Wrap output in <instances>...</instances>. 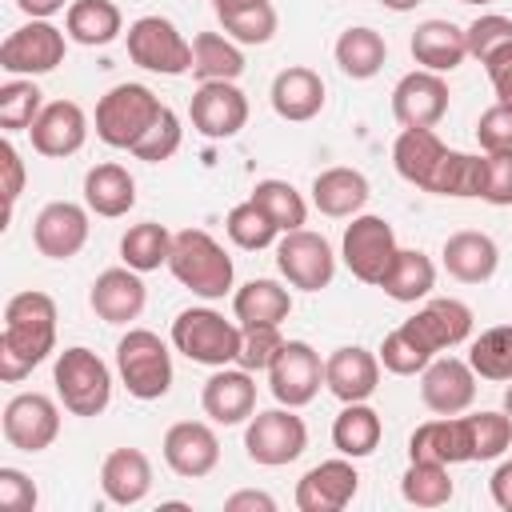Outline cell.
Returning <instances> with one entry per match:
<instances>
[{
  "mask_svg": "<svg viewBox=\"0 0 512 512\" xmlns=\"http://www.w3.org/2000/svg\"><path fill=\"white\" fill-rule=\"evenodd\" d=\"M56 348V300L48 292H16L4 304V332H0V380H24L48 352Z\"/></svg>",
  "mask_w": 512,
  "mask_h": 512,
  "instance_id": "obj_1",
  "label": "cell"
},
{
  "mask_svg": "<svg viewBox=\"0 0 512 512\" xmlns=\"http://www.w3.org/2000/svg\"><path fill=\"white\" fill-rule=\"evenodd\" d=\"M168 272L200 300H220L232 288V256L204 232V228H180L172 232Z\"/></svg>",
  "mask_w": 512,
  "mask_h": 512,
  "instance_id": "obj_2",
  "label": "cell"
},
{
  "mask_svg": "<svg viewBox=\"0 0 512 512\" xmlns=\"http://www.w3.org/2000/svg\"><path fill=\"white\" fill-rule=\"evenodd\" d=\"M240 340H244V328L224 320V312L216 308H184L172 320V348L184 352L192 364L228 368L240 356Z\"/></svg>",
  "mask_w": 512,
  "mask_h": 512,
  "instance_id": "obj_3",
  "label": "cell"
},
{
  "mask_svg": "<svg viewBox=\"0 0 512 512\" xmlns=\"http://www.w3.org/2000/svg\"><path fill=\"white\" fill-rule=\"evenodd\" d=\"M52 384H56V396L60 404L72 412V416H100L112 400V372L108 364L76 344V348H64L56 356V368H52Z\"/></svg>",
  "mask_w": 512,
  "mask_h": 512,
  "instance_id": "obj_4",
  "label": "cell"
},
{
  "mask_svg": "<svg viewBox=\"0 0 512 512\" xmlns=\"http://www.w3.org/2000/svg\"><path fill=\"white\" fill-rule=\"evenodd\" d=\"M164 112L160 96L148 88V84H116L100 96L96 104V136L108 144V148H128L152 128V120Z\"/></svg>",
  "mask_w": 512,
  "mask_h": 512,
  "instance_id": "obj_5",
  "label": "cell"
},
{
  "mask_svg": "<svg viewBox=\"0 0 512 512\" xmlns=\"http://www.w3.org/2000/svg\"><path fill=\"white\" fill-rule=\"evenodd\" d=\"M116 372L136 400H160L172 388V352L148 328H128L116 344Z\"/></svg>",
  "mask_w": 512,
  "mask_h": 512,
  "instance_id": "obj_6",
  "label": "cell"
},
{
  "mask_svg": "<svg viewBox=\"0 0 512 512\" xmlns=\"http://www.w3.org/2000/svg\"><path fill=\"white\" fill-rule=\"evenodd\" d=\"M304 448H308V424L296 416V408L252 412L244 428V452L252 464L280 468V464H292Z\"/></svg>",
  "mask_w": 512,
  "mask_h": 512,
  "instance_id": "obj_7",
  "label": "cell"
},
{
  "mask_svg": "<svg viewBox=\"0 0 512 512\" xmlns=\"http://www.w3.org/2000/svg\"><path fill=\"white\" fill-rule=\"evenodd\" d=\"M128 56L144 72H160V76L192 72V44L164 16H140L128 24Z\"/></svg>",
  "mask_w": 512,
  "mask_h": 512,
  "instance_id": "obj_8",
  "label": "cell"
},
{
  "mask_svg": "<svg viewBox=\"0 0 512 512\" xmlns=\"http://www.w3.org/2000/svg\"><path fill=\"white\" fill-rule=\"evenodd\" d=\"M340 256L348 264V272L364 284H380L392 256H396V232L384 216H352V224L344 228V240H340Z\"/></svg>",
  "mask_w": 512,
  "mask_h": 512,
  "instance_id": "obj_9",
  "label": "cell"
},
{
  "mask_svg": "<svg viewBox=\"0 0 512 512\" xmlns=\"http://www.w3.org/2000/svg\"><path fill=\"white\" fill-rule=\"evenodd\" d=\"M276 268L292 288L320 292L336 276V252L320 232L296 228V232H284V240L276 244Z\"/></svg>",
  "mask_w": 512,
  "mask_h": 512,
  "instance_id": "obj_10",
  "label": "cell"
},
{
  "mask_svg": "<svg viewBox=\"0 0 512 512\" xmlns=\"http://www.w3.org/2000/svg\"><path fill=\"white\" fill-rule=\"evenodd\" d=\"M64 64V32L52 20H28L0 44V68L12 76H44Z\"/></svg>",
  "mask_w": 512,
  "mask_h": 512,
  "instance_id": "obj_11",
  "label": "cell"
},
{
  "mask_svg": "<svg viewBox=\"0 0 512 512\" xmlns=\"http://www.w3.org/2000/svg\"><path fill=\"white\" fill-rule=\"evenodd\" d=\"M324 384V360L308 340H284L280 356L268 368V388L284 408H304Z\"/></svg>",
  "mask_w": 512,
  "mask_h": 512,
  "instance_id": "obj_12",
  "label": "cell"
},
{
  "mask_svg": "<svg viewBox=\"0 0 512 512\" xmlns=\"http://www.w3.org/2000/svg\"><path fill=\"white\" fill-rule=\"evenodd\" d=\"M428 356L444 352V348H456L472 336V308L456 296H432L412 320L400 324Z\"/></svg>",
  "mask_w": 512,
  "mask_h": 512,
  "instance_id": "obj_13",
  "label": "cell"
},
{
  "mask_svg": "<svg viewBox=\"0 0 512 512\" xmlns=\"http://www.w3.org/2000/svg\"><path fill=\"white\" fill-rule=\"evenodd\" d=\"M60 436V408L44 392H20L4 404V440L20 452H44Z\"/></svg>",
  "mask_w": 512,
  "mask_h": 512,
  "instance_id": "obj_14",
  "label": "cell"
},
{
  "mask_svg": "<svg viewBox=\"0 0 512 512\" xmlns=\"http://www.w3.org/2000/svg\"><path fill=\"white\" fill-rule=\"evenodd\" d=\"M448 112V84L440 72L416 68L392 88V116L400 128H436Z\"/></svg>",
  "mask_w": 512,
  "mask_h": 512,
  "instance_id": "obj_15",
  "label": "cell"
},
{
  "mask_svg": "<svg viewBox=\"0 0 512 512\" xmlns=\"http://www.w3.org/2000/svg\"><path fill=\"white\" fill-rule=\"evenodd\" d=\"M248 124V96L236 80H208L192 92V128L208 140H228Z\"/></svg>",
  "mask_w": 512,
  "mask_h": 512,
  "instance_id": "obj_16",
  "label": "cell"
},
{
  "mask_svg": "<svg viewBox=\"0 0 512 512\" xmlns=\"http://www.w3.org/2000/svg\"><path fill=\"white\" fill-rule=\"evenodd\" d=\"M420 400L436 416H460L476 400V372L468 360L456 356H432V364L420 372Z\"/></svg>",
  "mask_w": 512,
  "mask_h": 512,
  "instance_id": "obj_17",
  "label": "cell"
},
{
  "mask_svg": "<svg viewBox=\"0 0 512 512\" xmlns=\"http://www.w3.org/2000/svg\"><path fill=\"white\" fill-rule=\"evenodd\" d=\"M360 488V472L352 468L348 456H336V460H320L312 464L300 484H296V508L300 512H340L352 504Z\"/></svg>",
  "mask_w": 512,
  "mask_h": 512,
  "instance_id": "obj_18",
  "label": "cell"
},
{
  "mask_svg": "<svg viewBox=\"0 0 512 512\" xmlns=\"http://www.w3.org/2000/svg\"><path fill=\"white\" fill-rule=\"evenodd\" d=\"M32 244L48 260H72L88 244V208L72 200H52L32 220Z\"/></svg>",
  "mask_w": 512,
  "mask_h": 512,
  "instance_id": "obj_19",
  "label": "cell"
},
{
  "mask_svg": "<svg viewBox=\"0 0 512 512\" xmlns=\"http://www.w3.org/2000/svg\"><path fill=\"white\" fill-rule=\"evenodd\" d=\"M164 460L176 476L200 480L220 464V440L204 420H176L164 432Z\"/></svg>",
  "mask_w": 512,
  "mask_h": 512,
  "instance_id": "obj_20",
  "label": "cell"
},
{
  "mask_svg": "<svg viewBox=\"0 0 512 512\" xmlns=\"http://www.w3.org/2000/svg\"><path fill=\"white\" fill-rule=\"evenodd\" d=\"M28 136H32V148L40 156L64 160V156H72V152L84 148V140H88V116H84V108L76 100H52V104L40 108L36 124L28 128Z\"/></svg>",
  "mask_w": 512,
  "mask_h": 512,
  "instance_id": "obj_21",
  "label": "cell"
},
{
  "mask_svg": "<svg viewBox=\"0 0 512 512\" xmlns=\"http://www.w3.org/2000/svg\"><path fill=\"white\" fill-rule=\"evenodd\" d=\"M204 416L216 424H244L256 412V380L248 368H216L200 392Z\"/></svg>",
  "mask_w": 512,
  "mask_h": 512,
  "instance_id": "obj_22",
  "label": "cell"
},
{
  "mask_svg": "<svg viewBox=\"0 0 512 512\" xmlns=\"http://www.w3.org/2000/svg\"><path fill=\"white\" fill-rule=\"evenodd\" d=\"M144 280L136 268H104L96 280H92V292H88V304L92 312L104 320V324H128L144 312Z\"/></svg>",
  "mask_w": 512,
  "mask_h": 512,
  "instance_id": "obj_23",
  "label": "cell"
},
{
  "mask_svg": "<svg viewBox=\"0 0 512 512\" xmlns=\"http://www.w3.org/2000/svg\"><path fill=\"white\" fill-rule=\"evenodd\" d=\"M324 384L344 404L368 400L380 384V356L360 348V344H344L324 360Z\"/></svg>",
  "mask_w": 512,
  "mask_h": 512,
  "instance_id": "obj_24",
  "label": "cell"
},
{
  "mask_svg": "<svg viewBox=\"0 0 512 512\" xmlns=\"http://www.w3.org/2000/svg\"><path fill=\"white\" fill-rule=\"evenodd\" d=\"M444 272L460 284H484L496 276L500 268V248L488 232H476V228H464V232H452L444 240Z\"/></svg>",
  "mask_w": 512,
  "mask_h": 512,
  "instance_id": "obj_25",
  "label": "cell"
},
{
  "mask_svg": "<svg viewBox=\"0 0 512 512\" xmlns=\"http://www.w3.org/2000/svg\"><path fill=\"white\" fill-rule=\"evenodd\" d=\"M408 460L468 464V460H472L468 420H464V416H436V420H424V424L408 436Z\"/></svg>",
  "mask_w": 512,
  "mask_h": 512,
  "instance_id": "obj_26",
  "label": "cell"
},
{
  "mask_svg": "<svg viewBox=\"0 0 512 512\" xmlns=\"http://www.w3.org/2000/svg\"><path fill=\"white\" fill-rule=\"evenodd\" d=\"M444 156H448V148H444V140H440L432 128H404V132L396 136V144H392V164H396V172H400L408 184L424 188V192H432Z\"/></svg>",
  "mask_w": 512,
  "mask_h": 512,
  "instance_id": "obj_27",
  "label": "cell"
},
{
  "mask_svg": "<svg viewBox=\"0 0 512 512\" xmlns=\"http://www.w3.org/2000/svg\"><path fill=\"white\" fill-rule=\"evenodd\" d=\"M100 488L112 504L132 508L152 492V464L140 448H112L100 464Z\"/></svg>",
  "mask_w": 512,
  "mask_h": 512,
  "instance_id": "obj_28",
  "label": "cell"
},
{
  "mask_svg": "<svg viewBox=\"0 0 512 512\" xmlns=\"http://www.w3.org/2000/svg\"><path fill=\"white\" fill-rule=\"evenodd\" d=\"M268 96H272V108H276L280 120L304 124L324 108V80H320V72H312L304 64H292V68L276 72Z\"/></svg>",
  "mask_w": 512,
  "mask_h": 512,
  "instance_id": "obj_29",
  "label": "cell"
},
{
  "mask_svg": "<svg viewBox=\"0 0 512 512\" xmlns=\"http://www.w3.org/2000/svg\"><path fill=\"white\" fill-rule=\"evenodd\" d=\"M408 48H412V60H416L420 68L444 76V72H452V68L464 64V56H468V36H464V28H456L452 20H424V24H416Z\"/></svg>",
  "mask_w": 512,
  "mask_h": 512,
  "instance_id": "obj_30",
  "label": "cell"
},
{
  "mask_svg": "<svg viewBox=\"0 0 512 512\" xmlns=\"http://www.w3.org/2000/svg\"><path fill=\"white\" fill-rule=\"evenodd\" d=\"M288 312H292V292L268 276L248 280L232 296V316L240 320V328H280Z\"/></svg>",
  "mask_w": 512,
  "mask_h": 512,
  "instance_id": "obj_31",
  "label": "cell"
},
{
  "mask_svg": "<svg viewBox=\"0 0 512 512\" xmlns=\"http://www.w3.org/2000/svg\"><path fill=\"white\" fill-rule=\"evenodd\" d=\"M372 188H368V176L356 172V168H324L316 180H312V204L332 216V220H344V216H360V208L368 204Z\"/></svg>",
  "mask_w": 512,
  "mask_h": 512,
  "instance_id": "obj_32",
  "label": "cell"
},
{
  "mask_svg": "<svg viewBox=\"0 0 512 512\" xmlns=\"http://www.w3.org/2000/svg\"><path fill=\"white\" fill-rule=\"evenodd\" d=\"M84 204L88 212L104 216V220H116V216H128V208L136 204V180L128 176L124 164H96L84 172Z\"/></svg>",
  "mask_w": 512,
  "mask_h": 512,
  "instance_id": "obj_33",
  "label": "cell"
},
{
  "mask_svg": "<svg viewBox=\"0 0 512 512\" xmlns=\"http://www.w3.org/2000/svg\"><path fill=\"white\" fill-rule=\"evenodd\" d=\"M376 288H384V296H392L400 304H416L436 288V264L420 248H396L392 264Z\"/></svg>",
  "mask_w": 512,
  "mask_h": 512,
  "instance_id": "obj_34",
  "label": "cell"
},
{
  "mask_svg": "<svg viewBox=\"0 0 512 512\" xmlns=\"http://www.w3.org/2000/svg\"><path fill=\"white\" fill-rule=\"evenodd\" d=\"M380 436H384V424H380V412L368 408V400L344 404V412L332 420V444L348 460L372 456L380 448Z\"/></svg>",
  "mask_w": 512,
  "mask_h": 512,
  "instance_id": "obj_35",
  "label": "cell"
},
{
  "mask_svg": "<svg viewBox=\"0 0 512 512\" xmlns=\"http://www.w3.org/2000/svg\"><path fill=\"white\" fill-rule=\"evenodd\" d=\"M64 28L76 44L100 48V44H112L124 32V16L112 0H72L68 12H64Z\"/></svg>",
  "mask_w": 512,
  "mask_h": 512,
  "instance_id": "obj_36",
  "label": "cell"
},
{
  "mask_svg": "<svg viewBox=\"0 0 512 512\" xmlns=\"http://www.w3.org/2000/svg\"><path fill=\"white\" fill-rule=\"evenodd\" d=\"M384 60H388V44H384V36L376 28L356 24V28H344L340 32V40H336V64H340L344 76L372 80L384 68Z\"/></svg>",
  "mask_w": 512,
  "mask_h": 512,
  "instance_id": "obj_37",
  "label": "cell"
},
{
  "mask_svg": "<svg viewBox=\"0 0 512 512\" xmlns=\"http://www.w3.org/2000/svg\"><path fill=\"white\" fill-rule=\"evenodd\" d=\"M240 72H244V52L236 48L232 36L200 32L192 40V76L200 84H208V80H236Z\"/></svg>",
  "mask_w": 512,
  "mask_h": 512,
  "instance_id": "obj_38",
  "label": "cell"
},
{
  "mask_svg": "<svg viewBox=\"0 0 512 512\" xmlns=\"http://www.w3.org/2000/svg\"><path fill=\"white\" fill-rule=\"evenodd\" d=\"M400 496L412 508H444L452 500V476L448 464H432V460H408L404 476H400Z\"/></svg>",
  "mask_w": 512,
  "mask_h": 512,
  "instance_id": "obj_39",
  "label": "cell"
},
{
  "mask_svg": "<svg viewBox=\"0 0 512 512\" xmlns=\"http://www.w3.org/2000/svg\"><path fill=\"white\" fill-rule=\"evenodd\" d=\"M168 252H172V232L156 220H144V224H132L124 236H120V260L136 272H152L160 264H168Z\"/></svg>",
  "mask_w": 512,
  "mask_h": 512,
  "instance_id": "obj_40",
  "label": "cell"
},
{
  "mask_svg": "<svg viewBox=\"0 0 512 512\" xmlns=\"http://www.w3.org/2000/svg\"><path fill=\"white\" fill-rule=\"evenodd\" d=\"M468 364L480 380L508 384L512 380V324H496V328L480 332L468 348Z\"/></svg>",
  "mask_w": 512,
  "mask_h": 512,
  "instance_id": "obj_41",
  "label": "cell"
},
{
  "mask_svg": "<svg viewBox=\"0 0 512 512\" xmlns=\"http://www.w3.org/2000/svg\"><path fill=\"white\" fill-rule=\"evenodd\" d=\"M252 200L276 220V228L280 232H296V228H304V220H308V204H304V196L288 184V180H256V188H252Z\"/></svg>",
  "mask_w": 512,
  "mask_h": 512,
  "instance_id": "obj_42",
  "label": "cell"
},
{
  "mask_svg": "<svg viewBox=\"0 0 512 512\" xmlns=\"http://www.w3.org/2000/svg\"><path fill=\"white\" fill-rule=\"evenodd\" d=\"M224 228H228L232 244H236V248H244V252H260V248H268V244L280 236L276 220H272V216H268V212H264V208H260L252 196L228 212Z\"/></svg>",
  "mask_w": 512,
  "mask_h": 512,
  "instance_id": "obj_43",
  "label": "cell"
},
{
  "mask_svg": "<svg viewBox=\"0 0 512 512\" xmlns=\"http://www.w3.org/2000/svg\"><path fill=\"white\" fill-rule=\"evenodd\" d=\"M436 196H480L484 192V156H468V152H452L444 156L440 172H436V184H432Z\"/></svg>",
  "mask_w": 512,
  "mask_h": 512,
  "instance_id": "obj_44",
  "label": "cell"
},
{
  "mask_svg": "<svg viewBox=\"0 0 512 512\" xmlns=\"http://www.w3.org/2000/svg\"><path fill=\"white\" fill-rule=\"evenodd\" d=\"M44 100H40V88L32 84V76H20V80H8L0 88V128L4 132H24L36 124Z\"/></svg>",
  "mask_w": 512,
  "mask_h": 512,
  "instance_id": "obj_45",
  "label": "cell"
},
{
  "mask_svg": "<svg viewBox=\"0 0 512 512\" xmlns=\"http://www.w3.org/2000/svg\"><path fill=\"white\" fill-rule=\"evenodd\" d=\"M220 24H224V32H228L236 44H268V40L276 36V8H272L268 0L244 4V8L220 12Z\"/></svg>",
  "mask_w": 512,
  "mask_h": 512,
  "instance_id": "obj_46",
  "label": "cell"
},
{
  "mask_svg": "<svg viewBox=\"0 0 512 512\" xmlns=\"http://www.w3.org/2000/svg\"><path fill=\"white\" fill-rule=\"evenodd\" d=\"M468 420V440H472V460H496L512 444V420L504 412H472Z\"/></svg>",
  "mask_w": 512,
  "mask_h": 512,
  "instance_id": "obj_47",
  "label": "cell"
},
{
  "mask_svg": "<svg viewBox=\"0 0 512 512\" xmlns=\"http://www.w3.org/2000/svg\"><path fill=\"white\" fill-rule=\"evenodd\" d=\"M180 140H184V128H180V116L164 104V112L152 120V128L132 144V156L136 160H148V164H160V160H168V156H176V148H180Z\"/></svg>",
  "mask_w": 512,
  "mask_h": 512,
  "instance_id": "obj_48",
  "label": "cell"
},
{
  "mask_svg": "<svg viewBox=\"0 0 512 512\" xmlns=\"http://www.w3.org/2000/svg\"><path fill=\"white\" fill-rule=\"evenodd\" d=\"M380 364L388 368V372H396V376H416V372H424L428 364H432V356L404 332V328H392L388 336H384V344H380Z\"/></svg>",
  "mask_w": 512,
  "mask_h": 512,
  "instance_id": "obj_49",
  "label": "cell"
},
{
  "mask_svg": "<svg viewBox=\"0 0 512 512\" xmlns=\"http://www.w3.org/2000/svg\"><path fill=\"white\" fill-rule=\"evenodd\" d=\"M464 36H468V56H476V60L484 64L492 52H500L504 44H512V16L484 12L480 20H472V24L464 28Z\"/></svg>",
  "mask_w": 512,
  "mask_h": 512,
  "instance_id": "obj_50",
  "label": "cell"
},
{
  "mask_svg": "<svg viewBox=\"0 0 512 512\" xmlns=\"http://www.w3.org/2000/svg\"><path fill=\"white\" fill-rule=\"evenodd\" d=\"M284 348V336L280 328H244V340H240V356L236 364L248 368V372H268L272 360L280 356Z\"/></svg>",
  "mask_w": 512,
  "mask_h": 512,
  "instance_id": "obj_51",
  "label": "cell"
},
{
  "mask_svg": "<svg viewBox=\"0 0 512 512\" xmlns=\"http://www.w3.org/2000/svg\"><path fill=\"white\" fill-rule=\"evenodd\" d=\"M480 200L508 208L512 204V152H484V192Z\"/></svg>",
  "mask_w": 512,
  "mask_h": 512,
  "instance_id": "obj_52",
  "label": "cell"
},
{
  "mask_svg": "<svg viewBox=\"0 0 512 512\" xmlns=\"http://www.w3.org/2000/svg\"><path fill=\"white\" fill-rule=\"evenodd\" d=\"M476 140L484 152H512V108L492 104L476 120Z\"/></svg>",
  "mask_w": 512,
  "mask_h": 512,
  "instance_id": "obj_53",
  "label": "cell"
},
{
  "mask_svg": "<svg viewBox=\"0 0 512 512\" xmlns=\"http://www.w3.org/2000/svg\"><path fill=\"white\" fill-rule=\"evenodd\" d=\"M36 500H40V492L20 468H0V508L4 512H32Z\"/></svg>",
  "mask_w": 512,
  "mask_h": 512,
  "instance_id": "obj_54",
  "label": "cell"
},
{
  "mask_svg": "<svg viewBox=\"0 0 512 512\" xmlns=\"http://www.w3.org/2000/svg\"><path fill=\"white\" fill-rule=\"evenodd\" d=\"M0 168H4V220H12V208L24 192V160L8 140L0 144Z\"/></svg>",
  "mask_w": 512,
  "mask_h": 512,
  "instance_id": "obj_55",
  "label": "cell"
},
{
  "mask_svg": "<svg viewBox=\"0 0 512 512\" xmlns=\"http://www.w3.org/2000/svg\"><path fill=\"white\" fill-rule=\"evenodd\" d=\"M484 72L492 80V92H496V104L512 108V44H504L500 52H492L484 60Z\"/></svg>",
  "mask_w": 512,
  "mask_h": 512,
  "instance_id": "obj_56",
  "label": "cell"
},
{
  "mask_svg": "<svg viewBox=\"0 0 512 512\" xmlns=\"http://www.w3.org/2000/svg\"><path fill=\"white\" fill-rule=\"evenodd\" d=\"M228 512H276V500L268 492H256V488H244V492H232L224 500Z\"/></svg>",
  "mask_w": 512,
  "mask_h": 512,
  "instance_id": "obj_57",
  "label": "cell"
},
{
  "mask_svg": "<svg viewBox=\"0 0 512 512\" xmlns=\"http://www.w3.org/2000/svg\"><path fill=\"white\" fill-rule=\"evenodd\" d=\"M488 488H492V500H496V508L512 512V460H504V464L492 472Z\"/></svg>",
  "mask_w": 512,
  "mask_h": 512,
  "instance_id": "obj_58",
  "label": "cell"
},
{
  "mask_svg": "<svg viewBox=\"0 0 512 512\" xmlns=\"http://www.w3.org/2000/svg\"><path fill=\"white\" fill-rule=\"evenodd\" d=\"M64 4H68V0H16V8H20L28 20H48V16H56Z\"/></svg>",
  "mask_w": 512,
  "mask_h": 512,
  "instance_id": "obj_59",
  "label": "cell"
},
{
  "mask_svg": "<svg viewBox=\"0 0 512 512\" xmlns=\"http://www.w3.org/2000/svg\"><path fill=\"white\" fill-rule=\"evenodd\" d=\"M244 4H260V0H212L216 16H220V12H232V8H244Z\"/></svg>",
  "mask_w": 512,
  "mask_h": 512,
  "instance_id": "obj_60",
  "label": "cell"
},
{
  "mask_svg": "<svg viewBox=\"0 0 512 512\" xmlns=\"http://www.w3.org/2000/svg\"><path fill=\"white\" fill-rule=\"evenodd\" d=\"M384 8H392V12H408V8H416L420 0H380Z\"/></svg>",
  "mask_w": 512,
  "mask_h": 512,
  "instance_id": "obj_61",
  "label": "cell"
},
{
  "mask_svg": "<svg viewBox=\"0 0 512 512\" xmlns=\"http://www.w3.org/2000/svg\"><path fill=\"white\" fill-rule=\"evenodd\" d=\"M504 416L512 420V380H508V388H504Z\"/></svg>",
  "mask_w": 512,
  "mask_h": 512,
  "instance_id": "obj_62",
  "label": "cell"
},
{
  "mask_svg": "<svg viewBox=\"0 0 512 512\" xmlns=\"http://www.w3.org/2000/svg\"><path fill=\"white\" fill-rule=\"evenodd\" d=\"M460 4H492V0H460Z\"/></svg>",
  "mask_w": 512,
  "mask_h": 512,
  "instance_id": "obj_63",
  "label": "cell"
}]
</instances>
